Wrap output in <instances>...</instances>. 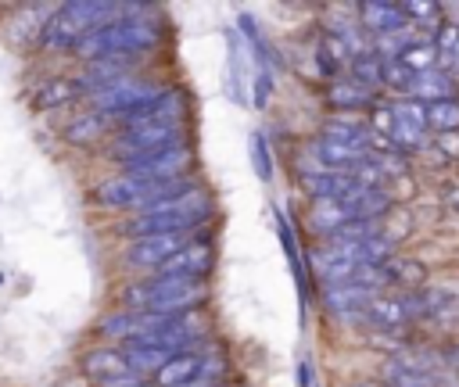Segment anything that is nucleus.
I'll return each mask as SVG.
<instances>
[{
  "instance_id": "1",
  "label": "nucleus",
  "mask_w": 459,
  "mask_h": 387,
  "mask_svg": "<svg viewBox=\"0 0 459 387\" xmlns=\"http://www.w3.org/2000/svg\"><path fill=\"white\" fill-rule=\"evenodd\" d=\"M208 211H212V197L197 186H186L176 197H165L154 208L129 219L122 226V233H129L136 240L140 236H161V233H190L194 226H201V219H208Z\"/></svg>"
},
{
  "instance_id": "26",
  "label": "nucleus",
  "mask_w": 459,
  "mask_h": 387,
  "mask_svg": "<svg viewBox=\"0 0 459 387\" xmlns=\"http://www.w3.org/2000/svg\"><path fill=\"white\" fill-rule=\"evenodd\" d=\"M251 165H255V176L262 183L273 179V158H269V147H265V136L262 133H251Z\"/></svg>"
},
{
  "instance_id": "6",
  "label": "nucleus",
  "mask_w": 459,
  "mask_h": 387,
  "mask_svg": "<svg viewBox=\"0 0 459 387\" xmlns=\"http://www.w3.org/2000/svg\"><path fill=\"white\" fill-rule=\"evenodd\" d=\"M369 129L377 140L384 136L402 150H420L427 143V133H430L420 100H398V104L377 108V125H369Z\"/></svg>"
},
{
  "instance_id": "15",
  "label": "nucleus",
  "mask_w": 459,
  "mask_h": 387,
  "mask_svg": "<svg viewBox=\"0 0 459 387\" xmlns=\"http://www.w3.org/2000/svg\"><path fill=\"white\" fill-rule=\"evenodd\" d=\"M359 14H362V29H369V32H377V36H391V32H402V29H405V11H402V4L373 0V4H362Z\"/></svg>"
},
{
  "instance_id": "7",
  "label": "nucleus",
  "mask_w": 459,
  "mask_h": 387,
  "mask_svg": "<svg viewBox=\"0 0 459 387\" xmlns=\"http://www.w3.org/2000/svg\"><path fill=\"white\" fill-rule=\"evenodd\" d=\"M183 143V122H158V125H133L126 129L115 143H111V154L126 165V161H136V158H151V154H161L169 147H179Z\"/></svg>"
},
{
  "instance_id": "24",
  "label": "nucleus",
  "mask_w": 459,
  "mask_h": 387,
  "mask_svg": "<svg viewBox=\"0 0 459 387\" xmlns=\"http://www.w3.org/2000/svg\"><path fill=\"white\" fill-rule=\"evenodd\" d=\"M43 25H47V11H39V7H25L22 14L11 18V36H14L18 43H25L29 36H39Z\"/></svg>"
},
{
  "instance_id": "22",
  "label": "nucleus",
  "mask_w": 459,
  "mask_h": 387,
  "mask_svg": "<svg viewBox=\"0 0 459 387\" xmlns=\"http://www.w3.org/2000/svg\"><path fill=\"white\" fill-rule=\"evenodd\" d=\"M423 115H427V129H437V133H452L459 129V100H434V104H423Z\"/></svg>"
},
{
  "instance_id": "8",
  "label": "nucleus",
  "mask_w": 459,
  "mask_h": 387,
  "mask_svg": "<svg viewBox=\"0 0 459 387\" xmlns=\"http://www.w3.org/2000/svg\"><path fill=\"white\" fill-rule=\"evenodd\" d=\"M219 376H222V358L201 355V351L172 355V358L154 373L158 387H215Z\"/></svg>"
},
{
  "instance_id": "5",
  "label": "nucleus",
  "mask_w": 459,
  "mask_h": 387,
  "mask_svg": "<svg viewBox=\"0 0 459 387\" xmlns=\"http://www.w3.org/2000/svg\"><path fill=\"white\" fill-rule=\"evenodd\" d=\"M204 301V283L201 280H190V276H154V280H143L136 287L126 290V305H133V312H169V315H179V312H190Z\"/></svg>"
},
{
  "instance_id": "25",
  "label": "nucleus",
  "mask_w": 459,
  "mask_h": 387,
  "mask_svg": "<svg viewBox=\"0 0 459 387\" xmlns=\"http://www.w3.org/2000/svg\"><path fill=\"white\" fill-rule=\"evenodd\" d=\"M104 122H108L104 115H86V118H79V122L68 125V140H72V143H90V140L100 136Z\"/></svg>"
},
{
  "instance_id": "13",
  "label": "nucleus",
  "mask_w": 459,
  "mask_h": 387,
  "mask_svg": "<svg viewBox=\"0 0 459 387\" xmlns=\"http://www.w3.org/2000/svg\"><path fill=\"white\" fill-rule=\"evenodd\" d=\"M208 269H212V244H204V240H186L158 272H161V276H190V280H201Z\"/></svg>"
},
{
  "instance_id": "4",
  "label": "nucleus",
  "mask_w": 459,
  "mask_h": 387,
  "mask_svg": "<svg viewBox=\"0 0 459 387\" xmlns=\"http://www.w3.org/2000/svg\"><path fill=\"white\" fill-rule=\"evenodd\" d=\"M391 208V197L380 186H355L351 194L337 197V201H316L308 211V226L323 236H330L341 226L351 222H373L377 215H384Z\"/></svg>"
},
{
  "instance_id": "30",
  "label": "nucleus",
  "mask_w": 459,
  "mask_h": 387,
  "mask_svg": "<svg viewBox=\"0 0 459 387\" xmlns=\"http://www.w3.org/2000/svg\"><path fill=\"white\" fill-rule=\"evenodd\" d=\"M215 387H219V383H215Z\"/></svg>"
},
{
  "instance_id": "10",
  "label": "nucleus",
  "mask_w": 459,
  "mask_h": 387,
  "mask_svg": "<svg viewBox=\"0 0 459 387\" xmlns=\"http://www.w3.org/2000/svg\"><path fill=\"white\" fill-rule=\"evenodd\" d=\"M362 312L377 326H402V322L430 312V297L427 294H369Z\"/></svg>"
},
{
  "instance_id": "21",
  "label": "nucleus",
  "mask_w": 459,
  "mask_h": 387,
  "mask_svg": "<svg viewBox=\"0 0 459 387\" xmlns=\"http://www.w3.org/2000/svg\"><path fill=\"white\" fill-rule=\"evenodd\" d=\"M75 93H79V82H72V79H50V82H43V86L36 90V104H39L43 111H54V108H61V104H72Z\"/></svg>"
},
{
  "instance_id": "19",
  "label": "nucleus",
  "mask_w": 459,
  "mask_h": 387,
  "mask_svg": "<svg viewBox=\"0 0 459 387\" xmlns=\"http://www.w3.org/2000/svg\"><path fill=\"white\" fill-rule=\"evenodd\" d=\"M394 61H398L402 68H409L412 75H420V72L434 68L437 50H434V43H430V39H409V43H402V47H398Z\"/></svg>"
},
{
  "instance_id": "3",
  "label": "nucleus",
  "mask_w": 459,
  "mask_h": 387,
  "mask_svg": "<svg viewBox=\"0 0 459 387\" xmlns=\"http://www.w3.org/2000/svg\"><path fill=\"white\" fill-rule=\"evenodd\" d=\"M133 11H140V7L100 4V0H75V4L57 7V11L47 18V25H43L39 39H43V47L65 50V47H75V43H79L82 36H90L93 29H100V25L115 22L118 14H133Z\"/></svg>"
},
{
  "instance_id": "14",
  "label": "nucleus",
  "mask_w": 459,
  "mask_h": 387,
  "mask_svg": "<svg viewBox=\"0 0 459 387\" xmlns=\"http://www.w3.org/2000/svg\"><path fill=\"white\" fill-rule=\"evenodd\" d=\"M301 186H305V194L312 201H337V197L351 194L362 183L355 176H348V172H323V168H316V172H301Z\"/></svg>"
},
{
  "instance_id": "27",
  "label": "nucleus",
  "mask_w": 459,
  "mask_h": 387,
  "mask_svg": "<svg viewBox=\"0 0 459 387\" xmlns=\"http://www.w3.org/2000/svg\"><path fill=\"white\" fill-rule=\"evenodd\" d=\"M402 11H405V18L409 14H416V18H437V7L434 4H402Z\"/></svg>"
},
{
  "instance_id": "23",
  "label": "nucleus",
  "mask_w": 459,
  "mask_h": 387,
  "mask_svg": "<svg viewBox=\"0 0 459 387\" xmlns=\"http://www.w3.org/2000/svg\"><path fill=\"white\" fill-rule=\"evenodd\" d=\"M330 100H333L337 108L351 111V108H362V104H369V100H373V93H369L366 86H359L355 79H348V82H333V86H330Z\"/></svg>"
},
{
  "instance_id": "11",
  "label": "nucleus",
  "mask_w": 459,
  "mask_h": 387,
  "mask_svg": "<svg viewBox=\"0 0 459 387\" xmlns=\"http://www.w3.org/2000/svg\"><path fill=\"white\" fill-rule=\"evenodd\" d=\"M186 168H190V147L186 143L169 147V150L151 154V158L126 161V176L143 179V183H176V179H183Z\"/></svg>"
},
{
  "instance_id": "29",
  "label": "nucleus",
  "mask_w": 459,
  "mask_h": 387,
  "mask_svg": "<svg viewBox=\"0 0 459 387\" xmlns=\"http://www.w3.org/2000/svg\"><path fill=\"white\" fill-rule=\"evenodd\" d=\"M355 387H380V383H355Z\"/></svg>"
},
{
  "instance_id": "9",
  "label": "nucleus",
  "mask_w": 459,
  "mask_h": 387,
  "mask_svg": "<svg viewBox=\"0 0 459 387\" xmlns=\"http://www.w3.org/2000/svg\"><path fill=\"white\" fill-rule=\"evenodd\" d=\"M158 93H161V90H158L154 82H147V79H129V75H126V79H118V82L97 90V93H93V108H97V115H104V118H118V115H126V111H133V108L154 100Z\"/></svg>"
},
{
  "instance_id": "16",
  "label": "nucleus",
  "mask_w": 459,
  "mask_h": 387,
  "mask_svg": "<svg viewBox=\"0 0 459 387\" xmlns=\"http://www.w3.org/2000/svg\"><path fill=\"white\" fill-rule=\"evenodd\" d=\"M82 369H86V376H93V380H100V383H111V380H122V376H136V373L129 369L126 355L115 351V348H97V351H90V355L82 358Z\"/></svg>"
},
{
  "instance_id": "18",
  "label": "nucleus",
  "mask_w": 459,
  "mask_h": 387,
  "mask_svg": "<svg viewBox=\"0 0 459 387\" xmlns=\"http://www.w3.org/2000/svg\"><path fill=\"white\" fill-rule=\"evenodd\" d=\"M323 136H330V140H341V143H348V147H359V150H373V143H377V136H373V129L366 125V122H355V118H333V122H326V129H323Z\"/></svg>"
},
{
  "instance_id": "17",
  "label": "nucleus",
  "mask_w": 459,
  "mask_h": 387,
  "mask_svg": "<svg viewBox=\"0 0 459 387\" xmlns=\"http://www.w3.org/2000/svg\"><path fill=\"white\" fill-rule=\"evenodd\" d=\"M409 93H412V97H420L423 104H434V100H452V97H455V79H452L448 72L427 68V72L412 75Z\"/></svg>"
},
{
  "instance_id": "28",
  "label": "nucleus",
  "mask_w": 459,
  "mask_h": 387,
  "mask_svg": "<svg viewBox=\"0 0 459 387\" xmlns=\"http://www.w3.org/2000/svg\"><path fill=\"white\" fill-rule=\"evenodd\" d=\"M104 387H147L140 376H122V380H111V383H104Z\"/></svg>"
},
{
  "instance_id": "12",
  "label": "nucleus",
  "mask_w": 459,
  "mask_h": 387,
  "mask_svg": "<svg viewBox=\"0 0 459 387\" xmlns=\"http://www.w3.org/2000/svg\"><path fill=\"white\" fill-rule=\"evenodd\" d=\"M186 244V233H161V236H140L129 244L126 262L136 269H161L179 247Z\"/></svg>"
},
{
  "instance_id": "20",
  "label": "nucleus",
  "mask_w": 459,
  "mask_h": 387,
  "mask_svg": "<svg viewBox=\"0 0 459 387\" xmlns=\"http://www.w3.org/2000/svg\"><path fill=\"white\" fill-rule=\"evenodd\" d=\"M387 380H391V387H445L434 369H427V366H409V362H402V366L394 362V366L387 369Z\"/></svg>"
},
{
  "instance_id": "2",
  "label": "nucleus",
  "mask_w": 459,
  "mask_h": 387,
  "mask_svg": "<svg viewBox=\"0 0 459 387\" xmlns=\"http://www.w3.org/2000/svg\"><path fill=\"white\" fill-rule=\"evenodd\" d=\"M161 36V25L154 18H115L100 29H93L90 36H82L75 43V54L86 61H100V57H136L143 50H151Z\"/></svg>"
}]
</instances>
